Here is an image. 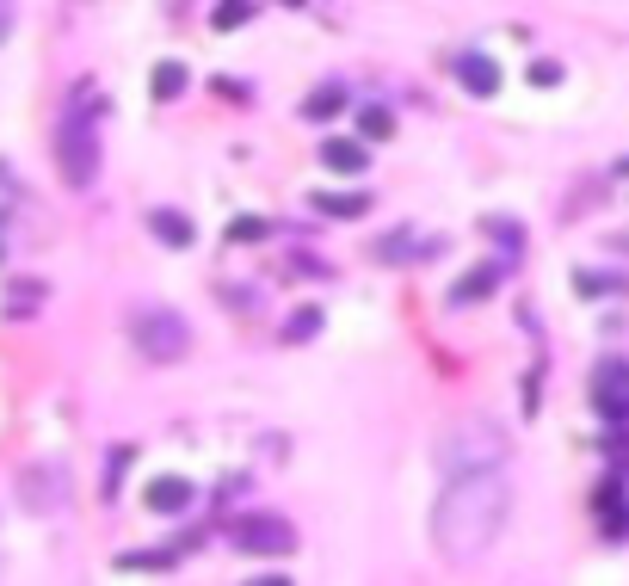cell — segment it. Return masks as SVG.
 <instances>
[{
  "label": "cell",
  "instance_id": "cell-1",
  "mask_svg": "<svg viewBox=\"0 0 629 586\" xmlns=\"http://www.w3.org/2000/svg\"><path fill=\"white\" fill-rule=\"evenodd\" d=\"M506 506H512V488H506V469H488V475H463V482L444 488L438 512H432V537L451 562H475L506 525Z\"/></svg>",
  "mask_w": 629,
  "mask_h": 586
},
{
  "label": "cell",
  "instance_id": "cell-2",
  "mask_svg": "<svg viewBox=\"0 0 629 586\" xmlns=\"http://www.w3.org/2000/svg\"><path fill=\"white\" fill-rule=\"evenodd\" d=\"M438 457H444V469H451V482H463V475H488V469L506 463V432L494 420L469 414V420H457L451 432H444Z\"/></svg>",
  "mask_w": 629,
  "mask_h": 586
},
{
  "label": "cell",
  "instance_id": "cell-3",
  "mask_svg": "<svg viewBox=\"0 0 629 586\" xmlns=\"http://www.w3.org/2000/svg\"><path fill=\"white\" fill-rule=\"evenodd\" d=\"M56 167H62V179L74 192L81 186H93V173H99V118L87 112V105H74V112H62L56 118Z\"/></svg>",
  "mask_w": 629,
  "mask_h": 586
},
{
  "label": "cell",
  "instance_id": "cell-4",
  "mask_svg": "<svg viewBox=\"0 0 629 586\" xmlns=\"http://www.w3.org/2000/svg\"><path fill=\"white\" fill-rule=\"evenodd\" d=\"M136 346L148 364H179L185 346H192V327H185V315L173 309H142L136 315Z\"/></svg>",
  "mask_w": 629,
  "mask_h": 586
},
{
  "label": "cell",
  "instance_id": "cell-5",
  "mask_svg": "<svg viewBox=\"0 0 629 586\" xmlns=\"http://www.w3.org/2000/svg\"><path fill=\"white\" fill-rule=\"evenodd\" d=\"M235 543L247 549V556H290V549H296V525H284L278 512H247V519L235 525Z\"/></svg>",
  "mask_w": 629,
  "mask_h": 586
},
{
  "label": "cell",
  "instance_id": "cell-6",
  "mask_svg": "<svg viewBox=\"0 0 629 586\" xmlns=\"http://www.w3.org/2000/svg\"><path fill=\"white\" fill-rule=\"evenodd\" d=\"M592 401H599L605 420H629V364H599V377H592Z\"/></svg>",
  "mask_w": 629,
  "mask_h": 586
},
{
  "label": "cell",
  "instance_id": "cell-7",
  "mask_svg": "<svg viewBox=\"0 0 629 586\" xmlns=\"http://www.w3.org/2000/svg\"><path fill=\"white\" fill-rule=\"evenodd\" d=\"M44 488H50V506H62L68 500V469L62 463H37V469H25V500L44 512Z\"/></svg>",
  "mask_w": 629,
  "mask_h": 586
},
{
  "label": "cell",
  "instance_id": "cell-8",
  "mask_svg": "<svg viewBox=\"0 0 629 586\" xmlns=\"http://www.w3.org/2000/svg\"><path fill=\"white\" fill-rule=\"evenodd\" d=\"M192 506V482H185V475H155V482H148V512H185Z\"/></svg>",
  "mask_w": 629,
  "mask_h": 586
},
{
  "label": "cell",
  "instance_id": "cell-9",
  "mask_svg": "<svg viewBox=\"0 0 629 586\" xmlns=\"http://www.w3.org/2000/svg\"><path fill=\"white\" fill-rule=\"evenodd\" d=\"M321 161H327L333 173H364V142H352V136H327V142H321Z\"/></svg>",
  "mask_w": 629,
  "mask_h": 586
},
{
  "label": "cell",
  "instance_id": "cell-10",
  "mask_svg": "<svg viewBox=\"0 0 629 586\" xmlns=\"http://www.w3.org/2000/svg\"><path fill=\"white\" fill-rule=\"evenodd\" d=\"M333 112H346V81H327V87H315V93L303 99V118H309V124H327Z\"/></svg>",
  "mask_w": 629,
  "mask_h": 586
},
{
  "label": "cell",
  "instance_id": "cell-11",
  "mask_svg": "<svg viewBox=\"0 0 629 586\" xmlns=\"http://www.w3.org/2000/svg\"><path fill=\"white\" fill-rule=\"evenodd\" d=\"M457 81H463L469 93H481V99H488V93L500 87V68H494L488 56H463V62H457Z\"/></svg>",
  "mask_w": 629,
  "mask_h": 586
},
{
  "label": "cell",
  "instance_id": "cell-12",
  "mask_svg": "<svg viewBox=\"0 0 629 586\" xmlns=\"http://www.w3.org/2000/svg\"><path fill=\"white\" fill-rule=\"evenodd\" d=\"M148 229H155L167 247H185V241H192V223H185L179 210H148Z\"/></svg>",
  "mask_w": 629,
  "mask_h": 586
},
{
  "label": "cell",
  "instance_id": "cell-13",
  "mask_svg": "<svg viewBox=\"0 0 629 586\" xmlns=\"http://www.w3.org/2000/svg\"><path fill=\"white\" fill-rule=\"evenodd\" d=\"M494 284H500V266H481V272H469V278L451 290V303H475V297H488Z\"/></svg>",
  "mask_w": 629,
  "mask_h": 586
},
{
  "label": "cell",
  "instance_id": "cell-14",
  "mask_svg": "<svg viewBox=\"0 0 629 586\" xmlns=\"http://www.w3.org/2000/svg\"><path fill=\"white\" fill-rule=\"evenodd\" d=\"M315 210H327V216H364V210H370V198H364V192H321V198H315Z\"/></svg>",
  "mask_w": 629,
  "mask_h": 586
},
{
  "label": "cell",
  "instance_id": "cell-15",
  "mask_svg": "<svg viewBox=\"0 0 629 586\" xmlns=\"http://www.w3.org/2000/svg\"><path fill=\"white\" fill-rule=\"evenodd\" d=\"M599 506H605V531L611 537H629V500H623V488H605Z\"/></svg>",
  "mask_w": 629,
  "mask_h": 586
},
{
  "label": "cell",
  "instance_id": "cell-16",
  "mask_svg": "<svg viewBox=\"0 0 629 586\" xmlns=\"http://www.w3.org/2000/svg\"><path fill=\"white\" fill-rule=\"evenodd\" d=\"M179 87H185V68L179 62H161L155 68V99H179Z\"/></svg>",
  "mask_w": 629,
  "mask_h": 586
},
{
  "label": "cell",
  "instance_id": "cell-17",
  "mask_svg": "<svg viewBox=\"0 0 629 586\" xmlns=\"http://www.w3.org/2000/svg\"><path fill=\"white\" fill-rule=\"evenodd\" d=\"M358 130H364V136H389V130H395V118L383 112V105H364V112H358Z\"/></svg>",
  "mask_w": 629,
  "mask_h": 586
},
{
  "label": "cell",
  "instance_id": "cell-18",
  "mask_svg": "<svg viewBox=\"0 0 629 586\" xmlns=\"http://www.w3.org/2000/svg\"><path fill=\"white\" fill-rule=\"evenodd\" d=\"M124 568H148V574H161V568H173V556H167V549H136V556H124Z\"/></svg>",
  "mask_w": 629,
  "mask_h": 586
},
{
  "label": "cell",
  "instance_id": "cell-19",
  "mask_svg": "<svg viewBox=\"0 0 629 586\" xmlns=\"http://www.w3.org/2000/svg\"><path fill=\"white\" fill-rule=\"evenodd\" d=\"M315 327H321V309H296V321L284 327V340H309Z\"/></svg>",
  "mask_w": 629,
  "mask_h": 586
},
{
  "label": "cell",
  "instance_id": "cell-20",
  "mask_svg": "<svg viewBox=\"0 0 629 586\" xmlns=\"http://www.w3.org/2000/svg\"><path fill=\"white\" fill-rule=\"evenodd\" d=\"M241 19H253V7H216V25H222V31L241 25Z\"/></svg>",
  "mask_w": 629,
  "mask_h": 586
},
{
  "label": "cell",
  "instance_id": "cell-21",
  "mask_svg": "<svg viewBox=\"0 0 629 586\" xmlns=\"http://www.w3.org/2000/svg\"><path fill=\"white\" fill-rule=\"evenodd\" d=\"M229 235H235V241H253V235H266V223H259V216H247V223H235Z\"/></svg>",
  "mask_w": 629,
  "mask_h": 586
},
{
  "label": "cell",
  "instance_id": "cell-22",
  "mask_svg": "<svg viewBox=\"0 0 629 586\" xmlns=\"http://www.w3.org/2000/svg\"><path fill=\"white\" fill-rule=\"evenodd\" d=\"M555 75H562L555 62H537V68H531V81H537V87H555Z\"/></svg>",
  "mask_w": 629,
  "mask_h": 586
},
{
  "label": "cell",
  "instance_id": "cell-23",
  "mask_svg": "<svg viewBox=\"0 0 629 586\" xmlns=\"http://www.w3.org/2000/svg\"><path fill=\"white\" fill-rule=\"evenodd\" d=\"M7 31H13V13H7V7H0V38H7Z\"/></svg>",
  "mask_w": 629,
  "mask_h": 586
},
{
  "label": "cell",
  "instance_id": "cell-24",
  "mask_svg": "<svg viewBox=\"0 0 629 586\" xmlns=\"http://www.w3.org/2000/svg\"><path fill=\"white\" fill-rule=\"evenodd\" d=\"M247 586H290V580H247Z\"/></svg>",
  "mask_w": 629,
  "mask_h": 586
}]
</instances>
